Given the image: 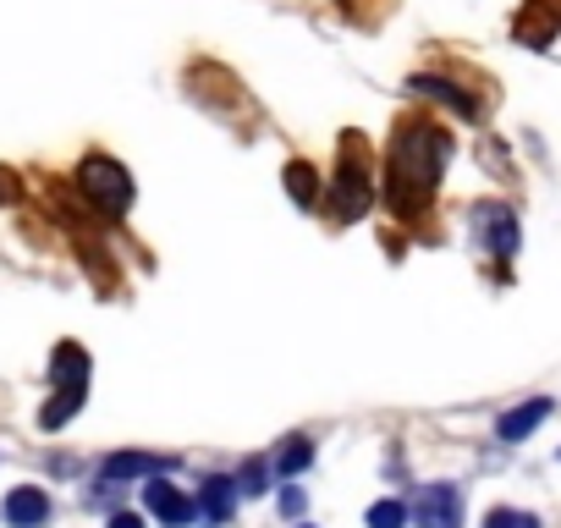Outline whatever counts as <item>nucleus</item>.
<instances>
[{"instance_id":"obj_2","label":"nucleus","mask_w":561,"mask_h":528,"mask_svg":"<svg viewBox=\"0 0 561 528\" xmlns=\"http://www.w3.org/2000/svg\"><path fill=\"white\" fill-rule=\"evenodd\" d=\"M78 187H83V198H94L105 215H127V209H133V176H127V165H116L111 154H89V160L78 165Z\"/></svg>"},{"instance_id":"obj_16","label":"nucleus","mask_w":561,"mask_h":528,"mask_svg":"<svg viewBox=\"0 0 561 528\" xmlns=\"http://www.w3.org/2000/svg\"><path fill=\"white\" fill-rule=\"evenodd\" d=\"M231 479H237V495H270V490H275V468H270V457H248Z\"/></svg>"},{"instance_id":"obj_14","label":"nucleus","mask_w":561,"mask_h":528,"mask_svg":"<svg viewBox=\"0 0 561 528\" xmlns=\"http://www.w3.org/2000/svg\"><path fill=\"white\" fill-rule=\"evenodd\" d=\"M413 94H430V100H440V105H451L457 116H479V100L473 94H462L457 83H446V78H413L408 83Z\"/></svg>"},{"instance_id":"obj_12","label":"nucleus","mask_w":561,"mask_h":528,"mask_svg":"<svg viewBox=\"0 0 561 528\" xmlns=\"http://www.w3.org/2000/svg\"><path fill=\"white\" fill-rule=\"evenodd\" d=\"M50 386H89V353L78 342H61L50 358Z\"/></svg>"},{"instance_id":"obj_7","label":"nucleus","mask_w":561,"mask_h":528,"mask_svg":"<svg viewBox=\"0 0 561 528\" xmlns=\"http://www.w3.org/2000/svg\"><path fill=\"white\" fill-rule=\"evenodd\" d=\"M550 413H556V402H550V397H528V402H517V408H506V413H501L495 440H501V446H517V440H528Z\"/></svg>"},{"instance_id":"obj_17","label":"nucleus","mask_w":561,"mask_h":528,"mask_svg":"<svg viewBox=\"0 0 561 528\" xmlns=\"http://www.w3.org/2000/svg\"><path fill=\"white\" fill-rule=\"evenodd\" d=\"M364 523L369 528H408V501H375L364 512Z\"/></svg>"},{"instance_id":"obj_13","label":"nucleus","mask_w":561,"mask_h":528,"mask_svg":"<svg viewBox=\"0 0 561 528\" xmlns=\"http://www.w3.org/2000/svg\"><path fill=\"white\" fill-rule=\"evenodd\" d=\"M309 462H314V440H309V435H293V440H280V451L270 457L275 479H298V473H309Z\"/></svg>"},{"instance_id":"obj_19","label":"nucleus","mask_w":561,"mask_h":528,"mask_svg":"<svg viewBox=\"0 0 561 528\" xmlns=\"http://www.w3.org/2000/svg\"><path fill=\"white\" fill-rule=\"evenodd\" d=\"M304 506H309V501H304V490H298V484L287 479V490H280V512H287V517H298Z\"/></svg>"},{"instance_id":"obj_3","label":"nucleus","mask_w":561,"mask_h":528,"mask_svg":"<svg viewBox=\"0 0 561 528\" xmlns=\"http://www.w3.org/2000/svg\"><path fill=\"white\" fill-rule=\"evenodd\" d=\"M419 528H462V490L457 484H424L408 506Z\"/></svg>"},{"instance_id":"obj_4","label":"nucleus","mask_w":561,"mask_h":528,"mask_svg":"<svg viewBox=\"0 0 561 528\" xmlns=\"http://www.w3.org/2000/svg\"><path fill=\"white\" fill-rule=\"evenodd\" d=\"M144 506H149V517H160L165 528H193V523H198L193 495L176 490L165 473H160V479H144Z\"/></svg>"},{"instance_id":"obj_9","label":"nucleus","mask_w":561,"mask_h":528,"mask_svg":"<svg viewBox=\"0 0 561 528\" xmlns=\"http://www.w3.org/2000/svg\"><path fill=\"white\" fill-rule=\"evenodd\" d=\"M364 209H369V182H364L358 165L342 160V176H336V215H342V220H364Z\"/></svg>"},{"instance_id":"obj_8","label":"nucleus","mask_w":561,"mask_h":528,"mask_svg":"<svg viewBox=\"0 0 561 528\" xmlns=\"http://www.w3.org/2000/svg\"><path fill=\"white\" fill-rule=\"evenodd\" d=\"M176 462L171 457H154V451H111L105 462H100V479H111V484H127V479H160V473H171Z\"/></svg>"},{"instance_id":"obj_11","label":"nucleus","mask_w":561,"mask_h":528,"mask_svg":"<svg viewBox=\"0 0 561 528\" xmlns=\"http://www.w3.org/2000/svg\"><path fill=\"white\" fill-rule=\"evenodd\" d=\"M479 215H484V242H490V253H495V259H512V253H517V220H512V209L490 204V209H479Z\"/></svg>"},{"instance_id":"obj_1","label":"nucleus","mask_w":561,"mask_h":528,"mask_svg":"<svg viewBox=\"0 0 561 528\" xmlns=\"http://www.w3.org/2000/svg\"><path fill=\"white\" fill-rule=\"evenodd\" d=\"M440 171H446V133L430 122H408L386 154V198L397 209H419L440 187Z\"/></svg>"},{"instance_id":"obj_5","label":"nucleus","mask_w":561,"mask_h":528,"mask_svg":"<svg viewBox=\"0 0 561 528\" xmlns=\"http://www.w3.org/2000/svg\"><path fill=\"white\" fill-rule=\"evenodd\" d=\"M0 517H7V528H45V523H50V490H45V484H18V490H7V501H0Z\"/></svg>"},{"instance_id":"obj_6","label":"nucleus","mask_w":561,"mask_h":528,"mask_svg":"<svg viewBox=\"0 0 561 528\" xmlns=\"http://www.w3.org/2000/svg\"><path fill=\"white\" fill-rule=\"evenodd\" d=\"M237 479L231 473H209L204 484H198V495H193V506H198V517L209 523V528H226L231 523V512H237Z\"/></svg>"},{"instance_id":"obj_20","label":"nucleus","mask_w":561,"mask_h":528,"mask_svg":"<svg viewBox=\"0 0 561 528\" xmlns=\"http://www.w3.org/2000/svg\"><path fill=\"white\" fill-rule=\"evenodd\" d=\"M111 528H149L144 512H111Z\"/></svg>"},{"instance_id":"obj_15","label":"nucleus","mask_w":561,"mask_h":528,"mask_svg":"<svg viewBox=\"0 0 561 528\" xmlns=\"http://www.w3.org/2000/svg\"><path fill=\"white\" fill-rule=\"evenodd\" d=\"M287 198L304 204V209L320 204V171H314L309 160H293V165H287Z\"/></svg>"},{"instance_id":"obj_21","label":"nucleus","mask_w":561,"mask_h":528,"mask_svg":"<svg viewBox=\"0 0 561 528\" xmlns=\"http://www.w3.org/2000/svg\"><path fill=\"white\" fill-rule=\"evenodd\" d=\"M298 528H314V523H298Z\"/></svg>"},{"instance_id":"obj_18","label":"nucleus","mask_w":561,"mask_h":528,"mask_svg":"<svg viewBox=\"0 0 561 528\" xmlns=\"http://www.w3.org/2000/svg\"><path fill=\"white\" fill-rule=\"evenodd\" d=\"M484 528H539V517L534 512H517V506H495L484 517Z\"/></svg>"},{"instance_id":"obj_10","label":"nucleus","mask_w":561,"mask_h":528,"mask_svg":"<svg viewBox=\"0 0 561 528\" xmlns=\"http://www.w3.org/2000/svg\"><path fill=\"white\" fill-rule=\"evenodd\" d=\"M83 402H89V386H56V397L39 408V429H67L72 413H83Z\"/></svg>"}]
</instances>
